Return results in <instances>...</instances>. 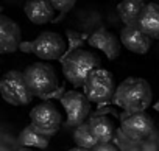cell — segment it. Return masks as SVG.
I'll return each mask as SVG.
<instances>
[{
	"instance_id": "obj_1",
	"label": "cell",
	"mask_w": 159,
	"mask_h": 151,
	"mask_svg": "<svg viewBox=\"0 0 159 151\" xmlns=\"http://www.w3.org/2000/svg\"><path fill=\"white\" fill-rule=\"evenodd\" d=\"M153 100V91L147 80L137 77H128L117 86L114 103L126 114L145 112Z\"/></svg>"
},
{
	"instance_id": "obj_2",
	"label": "cell",
	"mask_w": 159,
	"mask_h": 151,
	"mask_svg": "<svg viewBox=\"0 0 159 151\" xmlns=\"http://www.w3.org/2000/svg\"><path fill=\"white\" fill-rule=\"evenodd\" d=\"M25 83L33 97L44 101L53 100V95L61 87L55 69L45 62H33L24 70Z\"/></svg>"
},
{
	"instance_id": "obj_3",
	"label": "cell",
	"mask_w": 159,
	"mask_h": 151,
	"mask_svg": "<svg viewBox=\"0 0 159 151\" xmlns=\"http://www.w3.org/2000/svg\"><path fill=\"white\" fill-rule=\"evenodd\" d=\"M59 62L62 65L64 77L75 87H84L91 73L100 69V58L95 53L83 48L70 53L66 58H61Z\"/></svg>"
},
{
	"instance_id": "obj_4",
	"label": "cell",
	"mask_w": 159,
	"mask_h": 151,
	"mask_svg": "<svg viewBox=\"0 0 159 151\" xmlns=\"http://www.w3.org/2000/svg\"><path fill=\"white\" fill-rule=\"evenodd\" d=\"M83 91L91 103L98 104V108H105V106L114 103L117 86H116L112 75L106 69L100 67L91 73V77L88 78Z\"/></svg>"
},
{
	"instance_id": "obj_5",
	"label": "cell",
	"mask_w": 159,
	"mask_h": 151,
	"mask_svg": "<svg viewBox=\"0 0 159 151\" xmlns=\"http://www.w3.org/2000/svg\"><path fill=\"white\" fill-rule=\"evenodd\" d=\"M19 50L24 53H33L44 61H59L67 51L64 38L55 31H42L34 41L22 42Z\"/></svg>"
},
{
	"instance_id": "obj_6",
	"label": "cell",
	"mask_w": 159,
	"mask_h": 151,
	"mask_svg": "<svg viewBox=\"0 0 159 151\" xmlns=\"http://www.w3.org/2000/svg\"><path fill=\"white\" fill-rule=\"evenodd\" d=\"M0 94L3 100L13 106H25L34 98L25 83L24 72L10 70L0 80Z\"/></svg>"
},
{
	"instance_id": "obj_7",
	"label": "cell",
	"mask_w": 159,
	"mask_h": 151,
	"mask_svg": "<svg viewBox=\"0 0 159 151\" xmlns=\"http://www.w3.org/2000/svg\"><path fill=\"white\" fill-rule=\"evenodd\" d=\"M30 120H31L30 125L39 134L53 137L62 123V115L58 111V108H55L50 101H42L41 104H38L31 109Z\"/></svg>"
},
{
	"instance_id": "obj_8",
	"label": "cell",
	"mask_w": 159,
	"mask_h": 151,
	"mask_svg": "<svg viewBox=\"0 0 159 151\" xmlns=\"http://www.w3.org/2000/svg\"><path fill=\"white\" fill-rule=\"evenodd\" d=\"M67 114V125L78 128L86 123V118L91 115V101L84 95V92L69 91L59 100Z\"/></svg>"
},
{
	"instance_id": "obj_9",
	"label": "cell",
	"mask_w": 159,
	"mask_h": 151,
	"mask_svg": "<svg viewBox=\"0 0 159 151\" xmlns=\"http://www.w3.org/2000/svg\"><path fill=\"white\" fill-rule=\"evenodd\" d=\"M153 128H154L153 118L147 112H139V114L123 112L120 115V131L123 132L125 137H128L133 142L148 137Z\"/></svg>"
},
{
	"instance_id": "obj_10",
	"label": "cell",
	"mask_w": 159,
	"mask_h": 151,
	"mask_svg": "<svg viewBox=\"0 0 159 151\" xmlns=\"http://www.w3.org/2000/svg\"><path fill=\"white\" fill-rule=\"evenodd\" d=\"M20 27L7 17L5 14H0V53H14L20 48Z\"/></svg>"
},
{
	"instance_id": "obj_11",
	"label": "cell",
	"mask_w": 159,
	"mask_h": 151,
	"mask_svg": "<svg viewBox=\"0 0 159 151\" xmlns=\"http://www.w3.org/2000/svg\"><path fill=\"white\" fill-rule=\"evenodd\" d=\"M120 42L122 45L137 55H145L153 44V39L147 36L137 25L136 27H125L120 31Z\"/></svg>"
},
{
	"instance_id": "obj_12",
	"label": "cell",
	"mask_w": 159,
	"mask_h": 151,
	"mask_svg": "<svg viewBox=\"0 0 159 151\" xmlns=\"http://www.w3.org/2000/svg\"><path fill=\"white\" fill-rule=\"evenodd\" d=\"M88 44L92 45V47H95V48H98V50H102L106 55V58L111 59V61L112 59H117L119 55H120V50H122L120 39L114 33H111V31H108L105 28L97 30L95 33H92L89 36Z\"/></svg>"
},
{
	"instance_id": "obj_13",
	"label": "cell",
	"mask_w": 159,
	"mask_h": 151,
	"mask_svg": "<svg viewBox=\"0 0 159 151\" xmlns=\"http://www.w3.org/2000/svg\"><path fill=\"white\" fill-rule=\"evenodd\" d=\"M25 16L28 17V20H31L36 25H42V24H48V22H55V8L52 5V2L48 0H28L25 3Z\"/></svg>"
},
{
	"instance_id": "obj_14",
	"label": "cell",
	"mask_w": 159,
	"mask_h": 151,
	"mask_svg": "<svg viewBox=\"0 0 159 151\" xmlns=\"http://www.w3.org/2000/svg\"><path fill=\"white\" fill-rule=\"evenodd\" d=\"M137 27L151 39H159V5L157 3H147L139 20Z\"/></svg>"
},
{
	"instance_id": "obj_15",
	"label": "cell",
	"mask_w": 159,
	"mask_h": 151,
	"mask_svg": "<svg viewBox=\"0 0 159 151\" xmlns=\"http://www.w3.org/2000/svg\"><path fill=\"white\" fill-rule=\"evenodd\" d=\"M145 2L142 0H125L117 5V14L125 27H136L137 20L145 8Z\"/></svg>"
},
{
	"instance_id": "obj_16",
	"label": "cell",
	"mask_w": 159,
	"mask_h": 151,
	"mask_svg": "<svg viewBox=\"0 0 159 151\" xmlns=\"http://www.w3.org/2000/svg\"><path fill=\"white\" fill-rule=\"evenodd\" d=\"M89 126H91L94 137L98 140V143H111V140L114 139L116 126H114V122L109 117H106V115L91 117Z\"/></svg>"
},
{
	"instance_id": "obj_17",
	"label": "cell",
	"mask_w": 159,
	"mask_h": 151,
	"mask_svg": "<svg viewBox=\"0 0 159 151\" xmlns=\"http://www.w3.org/2000/svg\"><path fill=\"white\" fill-rule=\"evenodd\" d=\"M19 143L22 145V148H41V149H45L48 145H50V137L47 135H42L39 134L31 125L25 126L20 134H19Z\"/></svg>"
},
{
	"instance_id": "obj_18",
	"label": "cell",
	"mask_w": 159,
	"mask_h": 151,
	"mask_svg": "<svg viewBox=\"0 0 159 151\" xmlns=\"http://www.w3.org/2000/svg\"><path fill=\"white\" fill-rule=\"evenodd\" d=\"M73 140L75 143L80 146V148H84V149H89L92 151L97 145H98V140L94 137L92 131H91V126H89V122L75 128V132H73Z\"/></svg>"
},
{
	"instance_id": "obj_19",
	"label": "cell",
	"mask_w": 159,
	"mask_h": 151,
	"mask_svg": "<svg viewBox=\"0 0 159 151\" xmlns=\"http://www.w3.org/2000/svg\"><path fill=\"white\" fill-rule=\"evenodd\" d=\"M66 36H67V41H69V47H67V51L64 53L62 58H66V56H69L70 53L80 50V48H81V45H83L86 41H89V36H91V34L67 30V31H66Z\"/></svg>"
},
{
	"instance_id": "obj_20",
	"label": "cell",
	"mask_w": 159,
	"mask_h": 151,
	"mask_svg": "<svg viewBox=\"0 0 159 151\" xmlns=\"http://www.w3.org/2000/svg\"><path fill=\"white\" fill-rule=\"evenodd\" d=\"M52 5L56 11L61 13V16H64L66 13H69L73 7H75V0H52Z\"/></svg>"
},
{
	"instance_id": "obj_21",
	"label": "cell",
	"mask_w": 159,
	"mask_h": 151,
	"mask_svg": "<svg viewBox=\"0 0 159 151\" xmlns=\"http://www.w3.org/2000/svg\"><path fill=\"white\" fill-rule=\"evenodd\" d=\"M92 151H119V149L112 143H98Z\"/></svg>"
},
{
	"instance_id": "obj_22",
	"label": "cell",
	"mask_w": 159,
	"mask_h": 151,
	"mask_svg": "<svg viewBox=\"0 0 159 151\" xmlns=\"http://www.w3.org/2000/svg\"><path fill=\"white\" fill-rule=\"evenodd\" d=\"M69 151H89V149H84V148H80V146H75V148H72V149H69Z\"/></svg>"
},
{
	"instance_id": "obj_23",
	"label": "cell",
	"mask_w": 159,
	"mask_h": 151,
	"mask_svg": "<svg viewBox=\"0 0 159 151\" xmlns=\"http://www.w3.org/2000/svg\"><path fill=\"white\" fill-rule=\"evenodd\" d=\"M14 151H31V149H28V148H22V146H20V148H17V149H14Z\"/></svg>"
}]
</instances>
